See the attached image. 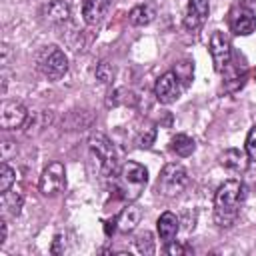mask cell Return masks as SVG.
I'll return each instance as SVG.
<instances>
[{
    "label": "cell",
    "mask_w": 256,
    "mask_h": 256,
    "mask_svg": "<svg viewBox=\"0 0 256 256\" xmlns=\"http://www.w3.org/2000/svg\"><path fill=\"white\" fill-rule=\"evenodd\" d=\"M246 186L240 180H226L218 186L214 196V222L220 228H230L244 204Z\"/></svg>",
    "instance_id": "cell-1"
},
{
    "label": "cell",
    "mask_w": 256,
    "mask_h": 256,
    "mask_svg": "<svg viewBox=\"0 0 256 256\" xmlns=\"http://www.w3.org/2000/svg\"><path fill=\"white\" fill-rule=\"evenodd\" d=\"M146 182H148V170L142 164L128 160L118 168V174L114 176V190L122 200L134 202L144 192Z\"/></svg>",
    "instance_id": "cell-2"
},
{
    "label": "cell",
    "mask_w": 256,
    "mask_h": 256,
    "mask_svg": "<svg viewBox=\"0 0 256 256\" xmlns=\"http://www.w3.org/2000/svg\"><path fill=\"white\" fill-rule=\"evenodd\" d=\"M90 152L92 156L98 160V166H100V172L104 176H112L116 174L118 170V152L114 148V144L104 136V134H94L90 136Z\"/></svg>",
    "instance_id": "cell-3"
},
{
    "label": "cell",
    "mask_w": 256,
    "mask_h": 256,
    "mask_svg": "<svg viewBox=\"0 0 256 256\" xmlns=\"http://www.w3.org/2000/svg\"><path fill=\"white\" fill-rule=\"evenodd\" d=\"M38 70L50 82H58L68 72V58L58 46H46L38 54Z\"/></svg>",
    "instance_id": "cell-4"
},
{
    "label": "cell",
    "mask_w": 256,
    "mask_h": 256,
    "mask_svg": "<svg viewBox=\"0 0 256 256\" xmlns=\"http://www.w3.org/2000/svg\"><path fill=\"white\" fill-rule=\"evenodd\" d=\"M188 184V174L184 170V166L176 164V162H170L162 168L160 176H158V182H156V190L158 194L162 196H176L180 194Z\"/></svg>",
    "instance_id": "cell-5"
},
{
    "label": "cell",
    "mask_w": 256,
    "mask_h": 256,
    "mask_svg": "<svg viewBox=\"0 0 256 256\" xmlns=\"http://www.w3.org/2000/svg\"><path fill=\"white\" fill-rule=\"evenodd\" d=\"M38 188L44 196H56L66 188V170L62 162H50L40 176Z\"/></svg>",
    "instance_id": "cell-6"
},
{
    "label": "cell",
    "mask_w": 256,
    "mask_h": 256,
    "mask_svg": "<svg viewBox=\"0 0 256 256\" xmlns=\"http://www.w3.org/2000/svg\"><path fill=\"white\" fill-rule=\"evenodd\" d=\"M210 56H212V64H214L216 72H224L230 66L232 46H230L228 36L220 30H214L210 36Z\"/></svg>",
    "instance_id": "cell-7"
},
{
    "label": "cell",
    "mask_w": 256,
    "mask_h": 256,
    "mask_svg": "<svg viewBox=\"0 0 256 256\" xmlns=\"http://www.w3.org/2000/svg\"><path fill=\"white\" fill-rule=\"evenodd\" d=\"M182 94V82L176 72H164L154 86V96L160 104H172Z\"/></svg>",
    "instance_id": "cell-8"
},
{
    "label": "cell",
    "mask_w": 256,
    "mask_h": 256,
    "mask_svg": "<svg viewBox=\"0 0 256 256\" xmlns=\"http://www.w3.org/2000/svg\"><path fill=\"white\" fill-rule=\"evenodd\" d=\"M26 118H28V112L20 102H14V100H4L2 102V106H0V126L4 130L22 128Z\"/></svg>",
    "instance_id": "cell-9"
},
{
    "label": "cell",
    "mask_w": 256,
    "mask_h": 256,
    "mask_svg": "<svg viewBox=\"0 0 256 256\" xmlns=\"http://www.w3.org/2000/svg\"><path fill=\"white\" fill-rule=\"evenodd\" d=\"M208 14H210V2L208 0H188L186 12H184V28L188 32L200 30L204 26Z\"/></svg>",
    "instance_id": "cell-10"
},
{
    "label": "cell",
    "mask_w": 256,
    "mask_h": 256,
    "mask_svg": "<svg viewBox=\"0 0 256 256\" xmlns=\"http://www.w3.org/2000/svg\"><path fill=\"white\" fill-rule=\"evenodd\" d=\"M230 28L234 34L238 36H248L256 30V16L250 8L246 6H238L232 10L230 14Z\"/></svg>",
    "instance_id": "cell-11"
},
{
    "label": "cell",
    "mask_w": 256,
    "mask_h": 256,
    "mask_svg": "<svg viewBox=\"0 0 256 256\" xmlns=\"http://www.w3.org/2000/svg\"><path fill=\"white\" fill-rule=\"evenodd\" d=\"M156 228H158V236L164 244H170L174 242L178 230H180V220L174 212H162L158 222H156Z\"/></svg>",
    "instance_id": "cell-12"
},
{
    "label": "cell",
    "mask_w": 256,
    "mask_h": 256,
    "mask_svg": "<svg viewBox=\"0 0 256 256\" xmlns=\"http://www.w3.org/2000/svg\"><path fill=\"white\" fill-rule=\"evenodd\" d=\"M110 4H112V0H84V6H82L84 22L90 26L100 24L102 18L108 14Z\"/></svg>",
    "instance_id": "cell-13"
},
{
    "label": "cell",
    "mask_w": 256,
    "mask_h": 256,
    "mask_svg": "<svg viewBox=\"0 0 256 256\" xmlns=\"http://www.w3.org/2000/svg\"><path fill=\"white\" fill-rule=\"evenodd\" d=\"M248 154L246 150H238V148H228L220 154V164L230 170V172H244L248 168Z\"/></svg>",
    "instance_id": "cell-14"
},
{
    "label": "cell",
    "mask_w": 256,
    "mask_h": 256,
    "mask_svg": "<svg viewBox=\"0 0 256 256\" xmlns=\"http://www.w3.org/2000/svg\"><path fill=\"white\" fill-rule=\"evenodd\" d=\"M140 218H142V210L138 206H132L128 204L126 208H122V212L118 214L116 218V228L120 232H132L138 224H140Z\"/></svg>",
    "instance_id": "cell-15"
},
{
    "label": "cell",
    "mask_w": 256,
    "mask_h": 256,
    "mask_svg": "<svg viewBox=\"0 0 256 256\" xmlns=\"http://www.w3.org/2000/svg\"><path fill=\"white\" fill-rule=\"evenodd\" d=\"M44 16H46L48 22H54V24L66 22L68 16H70V4H68V0H52L44 8Z\"/></svg>",
    "instance_id": "cell-16"
},
{
    "label": "cell",
    "mask_w": 256,
    "mask_h": 256,
    "mask_svg": "<svg viewBox=\"0 0 256 256\" xmlns=\"http://www.w3.org/2000/svg\"><path fill=\"white\" fill-rule=\"evenodd\" d=\"M154 16H156V12H154L152 6L140 4V6H134V8L130 10L128 20H130L132 26H146V24H150V22L154 20Z\"/></svg>",
    "instance_id": "cell-17"
},
{
    "label": "cell",
    "mask_w": 256,
    "mask_h": 256,
    "mask_svg": "<svg viewBox=\"0 0 256 256\" xmlns=\"http://www.w3.org/2000/svg\"><path fill=\"white\" fill-rule=\"evenodd\" d=\"M22 204H24V198L18 190L14 192H4L2 194V212L8 214V216H18L20 210H22Z\"/></svg>",
    "instance_id": "cell-18"
},
{
    "label": "cell",
    "mask_w": 256,
    "mask_h": 256,
    "mask_svg": "<svg viewBox=\"0 0 256 256\" xmlns=\"http://www.w3.org/2000/svg\"><path fill=\"white\" fill-rule=\"evenodd\" d=\"M170 148H172V152H176L178 156L186 158V156H190V154L196 150V142H194V138H190V136H186V134H176V136L172 138V142H170Z\"/></svg>",
    "instance_id": "cell-19"
},
{
    "label": "cell",
    "mask_w": 256,
    "mask_h": 256,
    "mask_svg": "<svg viewBox=\"0 0 256 256\" xmlns=\"http://www.w3.org/2000/svg\"><path fill=\"white\" fill-rule=\"evenodd\" d=\"M14 182H16V170L4 160V162L0 164V194L8 192Z\"/></svg>",
    "instance_id": "cell-20"
},
{
    "label": "cell",
    "mask_w": 256,
    "mask_h": 256,
    "mask_svg": "<svg viewBox=\"0 0 256 256\" xmlns=\"http://www.w3.org/2000/svg\"><path fill=\"white\" fill-rule=\"evenodd\" d=\"M114 74H116L114 66H112L110 62H106V60L96 66V78H98L102 84H110V82L114 80Z\"/></svg>",
    "instance_id": "cell-21"
},
{
    "label": "cell",
    "mask_w": 256,
    "mask_h": 256,
    "mask_svg": "<svg viewBox=\"0 0 256 256\" xmlns=\"http://www.w3.org/2000/svg\"><path fill=\"white\" fill-rule=\"evenodd\" d=\"M136 246H138V252H140V254H152V252H154V240H152V234H150V232L140 234L138 240H136Z\"/></svg>",
    "instance_id": "cell-22"
},
{
    "label": "cell",
    "mask_w": 256,
    "mask_h": 256,
    "mask_svg": "<svg viewBox=\"0 0 256 256\" xmlns=\"http://www.w3.org/2000/svg\"><path fill=\"white\" fill-rule=\"evenodd\" d=\"M154 140H156V128H146V130L138 136L136 144H138V148H150V146L154 144Z\"/></svg>",
    "instance_id": "cell-23"
},
{
    "label": "cell",
    "mask_w": 256,
    "mask_h": 256,
    "mask_svg": "<svg viewBox=\"0 0 256 256\" xmlns=\"http://www.w3.org/2000/svg\"><path fill=\"white\" fill-rule=\"evenodd\" d=\"M244 150H246V154H248L250 160H256V126L250 128V132H248V136H246Z\"/></svg>",
    "instance_id": "cell-24"
},
{
    "label": "cell",
    "mask_w": 256,
    "mask_h": 256,
    "mask_svg": "<svg viewBox=\"0 0 256 256\" xmlns=\"http://www.w3.org/2000/svg\"><path fill=\"white\" fill-rule=\"evenodd\" d=\"M6 236H8V226H6V220H0V246L6 242Z\"/></svg>",
    "instance_id": "cell-25"
}]
</instances>
